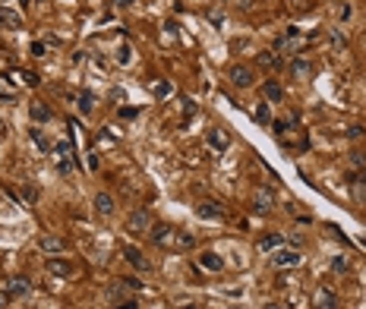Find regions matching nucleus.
I'll return each instance as SVG.
<instances>
[{"instance_id": "obj_1", "label": "nucleus", "mask_w": 366, "mask_h": 309, "mask_svg": "<svg viewBox=\"0 0 366 309\" xmlns=\"http://www.w3.org/2000/svg\"><path fill=\"white\" fill-rule=\"evenodd\" d=\"M152 243L167 246V249H180V231H174L167 224H158V227H152Z\"/></svg>"}, {"instance_id": "obj_2", "label": "nucleus", "mask_w": 366, "mask_h": 309, "mask_svg": "<svg viewBox=\"0 0 366 309\" xmlns=\"http://www.w3.org/2000/svg\"><path fill=\"white\" fill-rule=\"evenodd\" d=\"M227 76H231V82H234L237 88H250L253 79H256V73H253L250 66H243V63H234L231 69H227Z\"/></svg>"}, {"instance_id": "obj_3", "label": "nucleus", "mask_w": 366, "mask_h": 309, "mask_svg": "<svg viewBox=\"0 0 366 309\" xmlns=\"http://www.w3.org/2000/svg\"><path fill=\"white\" fill-rule=\"evenodd\" d=\"M126 227H130V234H148V231H152V215H148L145 208H139V212L130 215Z\"/></svg>"}, {"instance_id": "obj_4", "label": "nucleus", "mask_w": 366, "mask_h": 309, "mask_svg": "<svg viewBox=\"0 0 366 309\" xmlns=\"http://www.w3.org/2000/svg\"><path fill=\"white\" fill-rule=\"evenodd\" d=\"M313 306L316 309H338V297L329 287H316L313 291Z\"/></svg>"}, {"instance_id": "obj_5", "label": "nucleus", "mask_w": 366, "mask_h": 309, "mask_svg": "<svg viewBox=\"0 0 366 309\" xmlns=\"http://www.w3.org/2000/svg\"><path fill=\"white\" fill-rule=\"evenodd\" d=\"M272 205H275L272 186H259V189L253 193V208H256V212H272Z\"/></svg>"}, {"instance_id": "obj_6", "label": "nucleus", "mask_w": 366, "mask_h": 309, "mask_svg": "<svg viewBox=\"0 0 366 309\" xmlns=\"http://www.w3.org/2000/svg\"><path fill=\"white\" fill-rule=\"evenodd\" d=\"M38 246H41L44 253L57 256V253H63V249H66V240H63V237H57V234H44L41 240H38Z\"/></svg>"}, {"instance_id": "obj_7", "label": "nucleus", "mask_w": 366, "mask_h": 309, "mask_svg": "<svg viewBox=\"0 0 366 309\" xmlns=\"http://www.w3.org/2000/svg\"><path fill=\"white\" fill-rule=\"evenodd\" d=\"M196 215H199V218H212V221H221V218H224L218 202H212V199H202V202L196 205Z\"/></svg>"}, {"instance_id": "obj_8", "label": "nucleus", "mask_w": 366, "mask_h": 309, "mask_svg": "<svg viewBox=\"0 0 366 309\" xmlns=\"http://www.w3.org/2000/svg\"><path fill=\"white\" fill-rule=\"evenodd\" d=\"M272 262L278 268H291V265H300V253L297 249H278V253L272 256Z\"/></svg>"}, {"instance_id": "obj_9", "label": "nucleus", "mask_w": 366, "mask_h": 309, "mask_svg": "<svg viewBox=\"0 0 366 309\" xmlns=\"http://www.w3.org/2000/svg\"><path fill=\"white\" fill-rule=\"evenodd\" d=\"M209 145L215 148V152H227V145H231V139H227V133H224V129L212 126V129H209Z\"/></svg>"}, {"instance_id": "obj_10", "label": "nucleus", "mask_w": 366, "mask_h": 309, "mask_svg": "<svg viewBox=\"0 0 366 309\" xmlns=\"http://www.w3.org/2000/svg\"><path fill=\"white\" fill-rule=\"evenodd\" d=\"M47 272L57 275V278H70L73 275V265L66 259H47Z\"/></svg>"}, {"instance_id": "obj_11", "label": "nucleus", "mask_w": 366, "mask_h": 309, "mask_svg": "<svg viewBox=\"0 0 366 309\" xmlns=\"http://www.w3.org/2000/svg\"><path fill=\"white\" fill-rule=\"evenodd\" d=\"M199 265L205 268V272H221V268H224V259H221L218 253H202V256H199Z\"/></svg>"}, {"instance_id": "obj_12", "label": "nucleus", "mask_w": 366, "mask_h": 309, "mask_svg": "<svg viewBox=\"0 0 366 309\" xmlns=\"http://www.w3.org/2000/svg\"><path fill=\"white\" fill-rule=\"evenodd\" d=\"M0 25L16 32V28H22V16H19L16 9H0Z\"/></svg>"}, {"instance_id": "obj_13", "label": "nucleus", "mask_w": 366, "mask_h": 309, "mask_svg": "<svg viewBox=\"0 0 366 309\" xmlns=\"http://www.w3.org/2000/svg\"><path fill=\"white\" fill-rule=\"evenodd\" d=\"M256 60H259V66H265V69H281V57L275 51H259Z\"/></svg>"}, {"instance_id": "obj_14", "label": "nucleus", "mask_w": 366, "mask_h": 309, "mask_svg": "<svg viewBox=\"0 0 366 309\" xmlns=\"http://www.w3.org/2000/svg\"><path fill=\"white\" fill-rule=\"evenodd\" d=\"M123 259H126L130 265H136L139 272H145V268H148V262L142 259V253H139V249H133V246H123Z\"/></svg>"}, {"instance_id": "obj_15", "label": "nucleus", "mask_w": 366, "mask_h": 309, "mask_svg": "<svg viewBox=\"0 0 366 309\" xmlns=\"http://www.w3.org/2000/svg\"><path fill=\"white\" fill-rule=\"evenodd\" d=\"M291 76L294 79H310L313 76V63L310 60H294L291 63Z\"/></svg>"}, {"instance_id": "obj_16", "label": "nucleus", "mask_w": 366, "mask_h": 309, "mask_svg": "<svg viewBox=\"0 0 366 309\" xmlns=\"http://www.w3.org/2000/svg\"><path fill=\"white\" fill-rule=\"evenodd\" d=\"M95 212H98V215H111V212H114V199L107 196V193H98V196H95Z\"/></svg>"}, {"instance_id": "obj_17", "label": "nucleus", "mask_w": 366, "mask_h": 309, "mask_svg": "<svg viewBox=\"0 0 366 309\" xmlns=\"http://www.w3.org/2000/svg\"><path fill=\"white\" fill-rule=\"evenodd\" d=\"M262 92H265V98H269V101H284V88L275 82V79H269V82L262 85Z\"/></svg>"}, {"instance_id": "obj_18", "label": "nucleus", "mask_w": 366, "mask_h": 309, "mask_svg": "<svg viewBox=\"0 0 366 309\" xmlns=\"http://www.w3.org/2000/svg\"><path fill=\"white\" fill-rule=\"evenodd\" d=\"M28 287H32V284H28L25 281V278H13V284H9V300H16V297H25L28 294Z\"/></svg>"}, {"instance_id": "obj_19", "label": "nucleus", "mask_w": 366, "mask_h": 309, "mask_svg": "<svg viewBox=\"0 0 366 309\" xmlns=\"http://www.w3.org/2000/svg\"><path fill=\"white\" fill-rule=\"evenodd\" d=\"M28 114H32V120H38V123L51 120V107H47V104H41V101H35L32 107H28Z\"/></svg>"}, {"instance_id": "obj_20", "label": "nucleus", "mask_w": 366, "mask_h": 309, "mask_svg": "<svg viewBox=\"0 0 366 309\" xmlns=\"http://www.w3.org/2000/svg\"><path fill=\"white\" fill-rule=\"evenodd\" d=\"M281 246V234H265L259 240V253H269V249H278Z\"/></svg>"}, {"instance_id": "obj_21", "label": "nucleus", "mask_w": 366, "mask_h": 309, "mask_svg": "<svg viewBox=\"0 0 366 309\" xmlns=\"http://www.w3.org/2000/svg\"><path fill=\"white\" fill-rule=\"evenodd\" d=\"M256 120H259V123H272V111H269V104H259V107H256Z\"/></svg>"}, {"instance_id": "obj_22", "label": "nucleus", "mask_w": 366, "mask_h": 309, "mask_svg": "<svg viewBox=\"0 0 366 309\" xmlns=\"http://www.w3.org/2000/svg\"><path fill=\"white\" fill-rule=\"evenodd\" d=\"M92 101H95L92 92H82V95H79V107H82V114H92Z\"/></svg>"}, {"instance_id": "obj_23", "label": "nucleus", "mask_w": 366, "mask_h": 309, "mask_svg": "<svg viewBox=\"0 0 366 309\" xmlns=\"http://www.w3.org/2000/svg\"><path fill=\"white\" fill-rule=\"evenodd\" d=\"M152 92H155L158 98H167V95H171V85H167V82H158V85H152Z\"/></svg>"}, {"instance_id": "obj_24", "label": "nucleus", "mask_w": 366, "mask_h": 309, "mask_svg": "<svg viewBox=\"0 0 366 309\" xmlns=\"http://www.w3.org/2000/svg\"><path fill=\"white\" fill-rule=\"evenodd\" d=\"M120 117L123 120H136V117H139V107H120Z\"/></svg>"}, {"instance_id": "obj_25", "label": "nucleus", "mask_w": 366, "mask_h": 309, "mask_svg": "<svg viewBox=\"0 0 366 309\" xmlns=\"http://www.w3.org/2000/svg\"><path fill=\"white\" fill-rule=\"evenodd\" d=\"M22 82L25 85H38V82H41V76H38V73H22Z\"/></svg>"}, {"instance_id": "obj_26", "label": "nucleus", "mask_w": 366, "mask_h": 309, "mask_svg": "<svg viewBox=\"0 0 366 309\" xmlns=\"http://www.w3.org/2000/svg\"><path fill=\"white\" fill-rule=\"evenodd\" d=\"M22 196H25V202H35V199H38V189H35V186H25Z\"/></svg>"}, {"instance_id": "obj_27", "label": "nucleus", "mask_w": 366, "mask_h": 309, "mask_svg": "<svg viewBox=\"0 0 366 309\" xmlns=\"http://www.w3.org/2000/svg\"><path fill=\"white\" fill-rule=\"evenodd\" d=\"M28 54H32V57H44V44H41V41H35L32 47H28Z\"/></svg>"}, {"instance_id": "obj_28", "label": "nucleus", "mask_w": 366, "mask_h": 309, "mask_svg": "<svg viewBox=\"0 0 366 309\" xmlns=\"http://www.w3.org/2000/svg\"><path fill=\"white\" fill-rule=\"evenodd\" d=\"M117 309H139V303L130 297V300H120V303H117Z\"/></svg>"}, {"instance_id": "obj_29", "label": "nucleus", "mask_w": 366, "mask_h": 309, "mask_svg": "<svg viewBox=\"0 0 366 309\" xmlns=\"http://www.w3.org/2000/svg\"><path fill=\"white\" fill-rule=\"evenodd\" d=\"M32 139H35V145H38V148H47V142H44V136H41V133H38V129H32Z\"/></svg>"}, {"instance_id": "obj_30", "label": "nucleus", "mask_w": 366, "mask_h": 309, "mask_svg": "<svg viewBox=\"0 0 366 309\" xmlns=\"http://www.w3.org/2000/svg\"><path fill=\"white\" fill-rule=\"evenodd\" d=\"M117 60H120V63H130V47H120V51H117Z\"/></svg>"}, {"instance_id": "obj_31", "label": "nucleus", "mask_w": 366, "mask_h": 309, "mask_svg": "<svg viewBox=\"0 0 366 309\" xmlns=\"http://www.w3.org/2000/svg\"><path fill=\"white\" fill-rule=\"evenodd\" d=\"M332 268H338V272H344V268H348V262H344V259L338 256V259H332Z\"/></svg>"}, {"instance_id": "obj_32", "label": "nucleus", "mask_w": 366, "mask_h": 309, "mask_svg": "<svg viewBox=\"0 0 366 309\" xmlns=\"http://www.w3.org/2000/svg\"><path fill=\"white\" fill-rule=\"evenodd\" d=\"M363 133H366L363 126H351V129H348V136H351V139H357V136H363Z\"/></svg>"}, {"instance_id": "obj_33", "label": "nucleus", "mask_w": 366, "mask_h": 309, "mask_svg": "<svg viewBox=\"0 0 366 309\" xmlns=\"http://www.w3.org/2000/svg\"><path fill=\"white\" fill-rule=\"evenodd\" d=\"M3 303H9V294H0V309H3Z\"/></svg>"}, {"instance_id": "obj_34", "label": "nucleus", "mask_w": 366, "mask_h": 309, "mask_svg": "<svg viewBox=\"0 0 366 309\" xmlns=\"http://www.w3.org/2000/svg\"><path fill=\"white\" fill-rule=\"evenodd\" d=\"M117 3H120V6H130V3H136V0H117Z\"/></svg>"}, {"instance_id": "obj_35", "label": "nucleus", "mask_w": 366, "mask_h": 309, "mask_svg": "<svg viewBox=\"0 0 366 309\" xmlns=\"http://www.w3.org/2000/svg\"><path fill=\"white\" fill-rule=\"evenodd\" d=\"M183 309H199V306H193V303H190V306H183Z\"/></svg>"}, {"instance_id": "obj_36", "label": "nucleus", "mask_w": 366, "mask_h": 309, "mask_svg": "<svg viewBox=\"0 0 366 309\" xmlns=\"http://www.w3.org/2000/svg\"><path fill=\"white\" fill-rule=\"evenodd\" d=\"M231 309H237V306H231Z\"/></svg>"}]
</instances>
